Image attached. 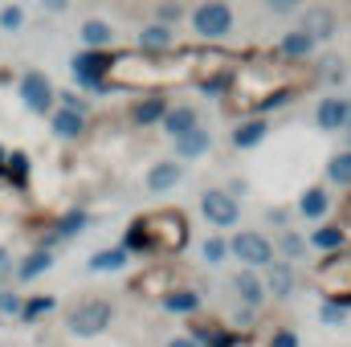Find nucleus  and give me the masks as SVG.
Instances as JSON below:
<instances>
[{"mask_svg": "<svg viewBox=\"0 0 351 347\" xmlns=\"http://www.w3.org/2000/svg\"><path fill=\"white\" fill-rule=\"evenodd\" d=\"M241 66V53L229 49H119L106 62V90H176V86H204L225 90L233 70Z\"/></svg>", "mask_w": 351, "mask_h": 347, "instance_id": "obj_1", "label": "nucleus"}, {"mask_svg": "<svg viewBox=\"0 0 351 347\" xmlns=\"http://www.w3.org/2000/svg\"><path fill=\"white\" fill-rule=\"evenodd\" d=\"M306 62H286L278 49L274 53H250L241 58V66L233 70L229 86V110L241 115H265L274 106H286L298 90L306 86Z\"/></svg>", "mask_w": 351, "mask_h": 347, "instance_id": "obj_2", "label": "nucleus"}, {"mask_svg": "<svg viewBox=\"0 0 351 347\" xmlns=\"http://www.w3.org/2000/svg\"><path fill=\"white\" fill-rule=\"evenodd\" d=\"M192 241V225H188V213L184 208H152V213H139L127 233H123V254L131 258H143V254H160V258H176L184 254Z\"/></svg>", "mask_w": 351, "mask_h": 347, "instance_id": "obj_3", "label": "nucleus"}, {"mask_svg": "<svg viewBox=\"0 0 351 347\" xmlns=\"http://www.w3.org/2000/svg\"><path fill=\"white\" fill-rule=\"evenodd\" d=\"M311 286H315L327 302L348 307L351 311V250L348 246H339V250L323 254V261H315V270H311Z\"/></svg>", "mask_w": 351, "mask_h": 347, "instance_id": "obj_4", "label": "nucleus"}, {"mask_svg": "<svg viewBox=\"0 0 351 347\" xmlns=\"http://www.w3.org/2000/svg\"><path fill=\"white\" fill-rule=\"evenodd\" d=\"M110 319H114V307H110L106 298H82V302L70 311L66 327H70L74 339H94V335H102V331L110 327Z\"/></svg>", "mask_w": 351, "mask_h": 347, "instance_id": "obj_5", "label": "nucleus"}, {"mask_svg": "<svg viewBox=\"0 0 351 347\" xmlns=\"http://www.w3.org/2000/svg\"><path fill=\"white\" fill-rule=\"evenodd\" d=\"M192 29L204 37V41H217L233 29V8L225 0H204L196 12H192Z\"/></svg>", "mask_w": 351, "mask_h": 347, "instance_id": "obj_6", "label": "nucleus"}, {"mask_svg": "<svg viewBox=\"0 0 351 347\" xmlns=\"http://www.w3.org/2000/svg\"><path fill=\"white\" fill-rule=\"evenodd\" d=\"M229 254H233L237 261H245V270H262V265L274 261V246H269L265 233L245 229V233H237V237L229 241Z\"/></svg>", "mask_w": 351, "mask_h": 347, "instance_id": "obj_7", "label": "nucleus"}, {"mask_svg": "<svg viewBox=\"0 0 351 347\" xmlns=\"http://www.w3.org/2000/svg\"><path fill=\"white\" fill-rule=\"evenodd\" d=\"M106 62H110V49H82L74 62H70V74L78 86H90V90H106L102 78H106Z\"/></svg>", "mask_w": 351, "mask_h": 347, "instance_id": "obj_8", "label": "nucleus"}, {"mask_svg": "<svg viewBox=\"0 0 351 347\" xmlns=\"http://www.w3.org/2000/svg\"><path fill=\"white\" fill-rule=\"evenodd\" d=\"M168 290H176V265H147L143 274L131 278L135 298H164Z\"/></svg>", "mask_w": 351, "mask_h": 347, "instance_id": "obj_9", "label": "nucleus"}, {"mask_svg": "<svg viewBox=\"0 0 351 347\" xmlns=\"http://www.w3.org/2000/svg\"><path fill=\"white\" fill-rule=\"evenodd\" d=\"M200 213H204V217H208V225H217V229H233V225H237V217H241L237 200H233L229 192H221V188H208V192L200 196Z\"/></svg>", "mask_w": 351, "mask_h": 347, "instance_id": "obj_10", "label": "nucleus"}, {"mask_svg": "<svg viewBox=\"0 0 351 347\" xmlns=\"http://www.w3.org/2000/svg\"><path fill=\"white\" fill-rule=\"evenodd\" d=\"M21 98H25V106H29L33 115H45V110H53L58 90H53V82H49L41 70H29V74L21 78Z\"/></svg>", "mask_w": 351, "mask_h": 347, "instance_id": "obj_11", "label": "nucleus"}, {"mask_svg": "<svg viewBox=\"0 0 351 347\" xmlns=\"http://www.w3.org/2000/svg\"><path fill=\"white\" fill-rule=\"evenodd\" d=\"M348 119H351V102L348 98H323L315 106V123L319 131H348Z\"/></svg>", "mask_w": 351, "mask_h": 347, "instance_id": "obj_12", "label": "nucleus"}, {"mask_svg": "<svg viewBox=\"0 0 351 347\" xmlns=\"http://www.w3.org/2000/svg\"><path fill=\"white\" fill-rule=\"evenodd\" d=\"M302 33L319 45V41H327L331 33H335V12L327 8V4H311L306 12H302Z\"/></svg>", "mask_w": 351, "mask_h": 347, "instance_id": "obj_13", "label": "nucleus"}, {"mask_svg": "<svg viewBox=\"0 0 351 347\" xmlns=\"http://www.w3.org/2000/svg\"><path fill=\"white\" fill-rule=\"evenodd\" d=\"M180 180H184V164H176V160H160V164H152L147 176H143L147 192H172Z\"/></svg>", "mask_w": 351, "mask_h": 347, "instance_id": "obj_14", "label": "nucleus"}, {"mask_svg": "<svg viewBox=\"0 0 351 347\" xmlns=\"http://www.w3.org/2000/svg\"><path fill=\"white\" fill-rule=\"evenodd\" d=\"M265 135H269V123H265V115H250V119H241L237 127H233V147L237 152H250V147H258Z\"/></svg>", "mask_w": 351, "mask_h": 347, "instance_id": "obj_15", "label": "nucleus"}, {"mask_svg": "<svg viewBox=\"0 0 351 347\" xmlns=\"http://www.w3.org/2000/svg\"><path fill=\"white\" fill-rule=\"evenodd\" d=\"M213 147V131H204V127H192V131H184L180 139H176V156L180 160H196V156H204Z\"/></svg>", "mask_w": 351, "mask_h": 347, "instance_id": "obj_16", "label": "nucleus"}, {"mask_svg": "<svg viewBox=\"0 0 351 347\" xmlns=\"http://www.w3.org/2000/svg\"><path fill=\"white\" fill-rule=\"evenodd\" d=\"M160 123H164V131H168L172 139H180L184 131H192V127H200V115H196V106H168Z\"/></svg>", "mask_w": 351, "mask_h": 347, "instance_id": "obj_17", "label": "nucleus"}, {"mask_svg": "<svg viewBox=\"0 0 351 347\" xmlns=\"http://www.w3.org/2000/svg\"><path fill=\"white\" fill-rule=\"evenodd\" d=\"M265 270H269V278L262 282L265 290H269L274 298H290V290H294V270H290L286 261H278V258L269 261Z\"/></svg>", "mask_w": 351, "mask_h": 347, "instance_id": "obj_18", "label": "nucleus"}, {"mask_svg": "<svg viewBox=\"0 0 351 347\" xmlns=\"http://www.w3.org/2000/svg\"><path fill=\"white\" fill-rule=\"evenodd\" d=\"M188 339H192V344H208V347H217L221 339H225V327H221L217 319L192 315V319H188Z\"/></svg>", "mask_w": 351, "mask_h": 347, "instance_id": "obj_19", "label": "nucleus"}, {"mask_svg": "<svg viewBox=\"0 0 351 347\" xmlns=\"http://www.w3.org/2000/svg\"><path fill=\"white\" fill-rule=\"evenodd\" d=\"M233 290H237V298H241L245 307H262V298H265V286L254 270H241V274L233 278Z\"/></svg>", "mask_w": 351, "mask_h": 347, "instance_id": "obj_20", "label": "nucleus"}, {"mask_svg": "<svg viewBox=\"0 0 351 347\" xmlns=\"http://www.w3.org/2000/svg\"><path fill=\"white\" fill-rule=\"evenodd\" d=\"M278 53H282L286 62H306V58L315 53V41H311V37H306L302 29H294V33H286V37H282Z\"/></svg>", "mask_w": 351, "mask_h": 347, "instance_id": "obj_21", "label": "nucleus"}, {"mask_svg": "<svg viewBox=\"0 0 351 347\" xmlns=\"http://www.w3.org/2000/svg\"><path fill=\"white\" fill-rule=\"evenodd\" d=\"M160 302H164V311H172V315H196V311H200V294H196V290H188V286L168 290Z\"/></svg>", "mask_w": 351, "mask_h": 347, "instance_id": "obj_22", "label": "nucleus"}, {"mask_svg": "<svg viewBox=\"0 0 351 347\" xmlns=\"http://www.w3.org/2000/svg\"><path fill=\"white\" fill-rule=\"evenodd\" d=\"M53 131L62 135V139H82V131H86V115H78V110H53Z\"/></svg>", "mask_w": 351, "mask_h": 347, "instance_id": "obj_23", "label": "nucleus"}, {"mask_svg": "<svg viewBox=\"0 0 351 347\" xmlns=\"http://www.w3.org/2000/svg\"><path fill=\"white\" fill-rule=\"evenodd\" d=\"M327 208H331V196H327V188H306V192L298 196V213H302L306 221H319Z\"/></svg>", "mask_w": 351, "mask_h": 347, "instance_id": "obj_24", "label": "nucleus"}, {"mask_svg": "<svg viewBox=\"0 0 351 347\" xmlns=\"http://www.w3.org/2000/svg\"><path fill=\"white\" fill-rule=\"evenodd\" d=\"M78 37H82V45H86V49H110V41H114V33H110V25H106V21H82Z\"/></svg>", "mask_w": 351, "mask_h": 347, "instance_id": "obj_25", "label": "nucleus"}, {"mask_svg": "<svg viewBox=\"0 0 351 347\" xmlns=\"http://www.w3.org/2000/svg\"><path fill=\"white\" fill-rule=\"evenodd\" d=\"M49 265H53V254H49V250H33L29 258L21 261V270H16V278H21V282H33V278H37V274H45Z\"/></svg>", "mask_w": 351, "mask_h": 347, "instance_id": "obj_26", "label": "nucleus"}, {"mask_svg": "<svg viewBox=\"0 0 351 347\" xmlns=\"http://www.w3.org/2000/svg\"><path fill=\"white\" fill-rule=\"evenodd\" d=\"M123 265H127V254H123V246H114V250H98L90 258V274H110V270H123Z\"/></svg>", "mask_w": 351, "mask_h": 347, "instance_id": "obj_27", "label": "nucleus"}, {"mask_svg": "<svg viewBox=\"0 0 351 347\" xmlns=\"http://www.w3.org/2000/svg\"><path fill=\"white\" fill-rule=\"evenodd\" d=\"M164 110H168V102H164V98H147V102H139V106L131 110V119H135L139 127H147V123H160V119H164Z\"/></svg>", "mask_w": 351, "mask_h": 347, "instance_id": "obj_28", "label": "nucleus"}, {"mask_svg": "<svg viewBox=\"0 0 351 347\" xmlns=\"http://www.w3.org/2000/svg\"><path fill=\"white\" fill-rule=\"evenodd\" d=\"M311 246H315V250H323V254H331V250H339V246H348V241H343L339 225H323V229H315V233H311Z\"/></svg>", "mask_w": 351, "mask_h": 347, "instance_id": "obj_29", "label": "nucleus"}, {"mask_svg": "<svg viewBox=\"0 0 351 347\" xmlns=\"http://www.w3.org/2000/svg\"><path fill=\"white\" fill-rule=\"evenodd\" d=\"M327 180L339 184V188H351V152L331 156V164H327Z\"/></svg>", "mask_w": 351, "mask_h": 347, "instance_id": "obj_30", "label": "nucleus"}, {"mask_svg": "<svg viewBox=\"0 0 351 347\" xmlns=\"http://www.w3.org/2000/svg\"><path fill=\"white\" fill-rule=\"evenodd\" d=\"M172 45V29L168 25H147L143 29V45L139 49H168Z\"/></svg>", "mask_w": 351, "mask_h": 347, "instance_id": "obj_31", "label": "nucleus"}, {"mask_svg": "<svg viewBox=\"0 0 351 347\" xmlns=\"http://www.w3.org/2000/svg\"><path fill=\"white\" fill-rule=\"evenodd\" d=\"M49 311H53V298H49V294H37V298L21 302V319H25V323H37V319L49 315Z\"/></svg>", "mask_w": 351, "mask_h": 347, "instance_id": "obj_32", "label": "nucleus"}, {"mask_svg": "<svg viewBox=\"0 0 351 347\" xmlns=\"http://www.w3.org/2000/svg\"><path fill=\"white\" fill-rule=\"evenodd\" d=\"M4 176L25 188V180H29V156H25V152H12V156L4 160Z\"/></svg>", "mask_w": 351, "mask_h": 347, "instance_id": "obj_33", "label": "nucleus"}, {"mask_svg": "<svg viewBox=\"0 0 351 347\" xmlns=\"http://www.w3.org/2000/svg\"><path fill=\"white\" fill-rule=\"evenodd\" d=\"M225 254H229V241H221V237H208V241H204V261H208V265H221Z\"/></svg>", "mask_w": 351, "mask_h": 347, "instance_id": "obj_34", "label": "nucleus"}, {"mask_svg": "<svg viewBox=\"0 0 351 347\" xmlns=\"http://www.w3.org/2000/svg\"><path fill=\"white\" fill-rule=\"evenodd\" d=\"M82 225H86V213H70L58 221V237H74V233H82Z\"/></svg>", "mask_w": 351, "mask_h": 347, "instance_id": "obj_35", "label": "nucleus"}, {"mask_svg": "<svg viewBox=\"0 0 351 347\" xmlns=\"http://www.w3.org/2000/svg\"><path fill=\"white\" fill-rule=\"evenodd\" d=\"M25 25V12L16 8V4H8V8H0V29H8V33H16Z\"/></svg>", "mask_w": 351, "mask_h": 347, "instance_id": "obj_36", "label": "nucleus"}, {"mask_svg": "<svg viewBox=\"0 0 351 347\" xmlns=\"http://www.w3.org/2000/svg\"><path fill=\"white\" fill-rule=\"evenodd\" d=\"M319 319H323L327 327H343V319H348V307H335V302H323V311H319Z\"/></svg>", "mask_w": 351, "mask_h": 347, "instance_id": "obj_37", "label": "nucleus"}, {"mask_svg": "<svg viewBox=\"0 0 351 347\" xmlns=\"http://www.w3.org/2000/svg\"><path fill=\"white\" fill-rule=\"evenodd\" d=\"M217 347H262V344H258L254 335H245V331H225V339Z\"/></svg>", "mask_w": 351, "mask_h": 347, "instance_id": "obj_38", "label": "nucleus"}, {"mask_svg": "<svg viewBox=\"0 0 351 347\" xmlns=\"http://www.w3.org/2000/svg\"><path fill=\"white\" fill-rule=\"evenodd\" d=\"M265 8H269V12H278V16H290V12H298V8H302V0H265Z\"/></svg>", "mask_w": 351, "mask_h": 347, "instance_id": "obj_39", "label": "nucleus"}, {"mask_svg": "<svg viewBox=\"0 0 351 347\" xmlns=\"http://www.w3.org/2000/svg\"><path fill=\"white\" fill-rule=\"evenodd\" d=\"M339 233H343V241H351V188L343 196V208H339Z\"/></svg>", "mask_w": 351, "mask_h": 347, "instance_id": "obj_40", "label": "nucleus"}, {"mask_svg": "<svg viewBox=\"0 0 351 347\" xmlns=\"http://www.w3.org/2000/svg\"><path fill=\"white\" fill-rule=\"evenodd\" d=\"M265 347H298V335L294 331H286V327H278L274 335H269V344Z\"/></svg>", "mask_w": 351, "mask_h": 347, "instance_id": "obj_41", "label": "nucleus"}, {"mask_svg": "<svg viewBox=\"0 0 351 347\" xmlns=\"http://www.w3.org/2000/svg\"><path fill=\"white\" fill-rule=\"evenodd\" d=\"M0 315H21V298L8 290V294H0Z\"/></svg>", "mask_w": 351, "mask_h": 347, "instance_id": "obj_42", "label": "nucleus"}, {"mask_svg": "<svg viewBox=\"0 0 351 347\" xmlns=\"http://www.w3.org/2000/svg\"><path fill=\"white\" fill-rule=\"evenodd\" d=\"M282 250H286L290 258H298V254H302V237H298V233H286V237H282Z\"/></svg>", "mask_w": 351, "mask_h": 347, "instance_id": "obj_43", "label": "nucleus"}, {"mask_svg": "<svg viewBox=\"0 0 351 347\" xmlns=\"http://www.w3.org/2000/svg\"><path fill=\"white\" fill-rule=\"evenodd\" d=\"M168 21H180V4H164L160 8V25H168Z\"/></svg>", "mask_w": 351, "mask_h": 347, "instance_id": "obj_44", "label": "nucleus"}, {"mask_svg": "<svg viewBox=\"0 0 351 347\" xmlns=\"http://www.w3.org/2000/svg\"><path fill=\"white\" fill-rule=\"evenodd\" d=\"M168 347H200V344H192L188 335H176V339H168Z\"/></svg>", "mask_w": 351, "mask_h": 347, "instance_id": "obj_45", "label": "nucleus"}, {"mask_svg": "<svg viewBox=\"0 0 351 347\" xmlns=\"http://www.w3.org/2000/svg\"><path fill=\"white\" fill-rule=\"evenodd\" d=\"M41 4H45L49 12H66V0H41Z\"/></svg>", "mask_w": 351, "mask_h": 347, "instance_id": "obj_46", "label": "nucleus"}, {"mask_svg": "<svg viewBox=\"0 0 351 347\" xmlns=\"http://www.w3.org/2000/svg\"><path fill=\"white\" fill-rule=\"evenodd\" d=\"M4 160H8V152H4V147H0V172H4Z\"/></svg>", "mask_w": 351, "mask_h": 347, "instance_id": "obj_47", "label": "nucleus"}, {"mask_svg": "<svg viewBox=\"0 0 351 347\" xmlns=\"http://www.w3.org/2000/svg\"><path fill=\"white\" fill-rule=\"evenodd\" d=\"M4 261H8V258H4V250H0V265H4Z\"/></svg>", "mask_w": 351, "mask_h": 347, "instance_id": "obj_48", "label": "nucleus"}, {"mask_svg": "<svg viewBox=\"0 0 351 347\" xmlns=\"http://www.w3.org/2000/svg\"><path fill=\"white\" fill-rule=\"evenodd\" d=\"M348 135H351V119H348Z\"/></svg>", "mask_w": 351, "mask_h": 347, "instance_id": "obj_49", "label": "nucleus"}]
</instances>
